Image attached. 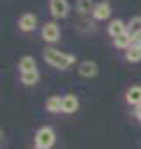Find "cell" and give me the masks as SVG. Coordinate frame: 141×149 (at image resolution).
<instances>
[{"instance_id": "e0dca14e", "label": "cell", "mask_w": 141, "mask_h": 149, "mask_svg": "<svg viewBox=\"0 0 141 149\" xmlns=\"http://www.w3.org/2000/svg\"><path fill=\"white\" fill-rule=\"evenodd\" d=\"M76 9L81 13V14H87V13H94V9H95V6L92 4V0H78L76 2Z\"/></svg>"}, {"instance_id": "8992f818", "label": "cell", "mask_w": 141, "mask_h": 149, "mask_svg": "<svg viewBox=\"0 0 141 149\" xmlns=\"http://www.w3.org/2000/svg\"><path fill=\"white\" fill-rule=\"evenodd\" d=\"M108 32H109V35H111L113 39H116V37L127 33V25H125L122 19H113V21L109 23V26H108Z\"/></svg>"}, {"instance_id": "30bf717a", "label": "cell", "mask_w": 141, "mask_h": 149, "mask_svg": "<svg viewBox=\"0 0 141 149\" xmlns=\"http://www.w3.org/2000/svg\"><path fill=\"white\" fill-rule=\"evenodd\" d=\"M80 74L83 77H94L97 74V63L94 61H83L80 63Z\"/></svg>"}, {"instance_id": "9a60e30c", "label": "cell", "mask_w": 141, "mask_h": 149, "mask_svg": "<svg viewBox=\"0 0 141 149\" xmlns=\"http://www.w3.org/2000/svg\"><path fill=\"white\" fill-rule=\"evenodd\" d=\"M141 32V16H136V18H132L129 23H127V33H130L132 37L136 35V33H139Z\"/></svg>"}, {"instance_id": "5bb4252c", "label": "cell", "mask_w": 141, "mask_h": 149, "mask_svg": "<svg viewBox=\"0 0 141 149\" xmlns=\"http://www.w3.org/2000/svg\"><path fill=\"white\" fill-rule=\"evenodd\" d=\"M132 35L130 33H123V35H120V37H116L115 39V46L116 47H120V49H129L130 46H132Z\"/></svg>"}, {"instance_id": "ba28073f", "label": "cell", "mask_w": 141, "mask_h": 149, "mask_svg": "<svg viewBox=\"0 0 141 149\" xmlns=\"http://www.w3.org/2000/svg\"><path fill=\"white\" fill-rule=\"evenodd\" d=\"M125 98L129 104H132L136 107L141 105V86H130L125 93Z\"/></svg>"}, {"instance_id": "277c9868", "label": "cell", "mask_w": 141, "mask_h": 149, "mask_svg": "<svg viewBox=\"0 0 141 149\" xmlns=\"http://www.w3.org/2000/svg\"><path fill=\"white\" fill-rule=\"evenodd\" d=\"M42 39L48 42H56L60 39V28L56 23H46L42 26Z\"/></svg>"}, {"instance_id": "6da1fadb", "label": "cell", "mask_w": 141, "mask_h": 149, "mask_svg": "<svg viewBox=\"0 0 141 149\" xmlns=\"http://www.w3.org/2000/svg\"><path fill=\"white\" fill-rule=\"evenodd\" d=\"M44 60H46L51 67L60 68V70H65V68H69L70 65L76 61V56H74V54H67V53H62V51H58V49L49 47V49L44 51Z\"/></svg>"}, {"instance_id": "8fae6325", "label": "cell", "mask_w": 141, "mask_h": 149, "mask_svg": "<svg viewBox=\"0 0 141 149\" xmlns=\"http://www.w3.org/2000/svg\"><path fill=\"white\" fill-rule=\"evenodd\" d=\"M125 60L127 61H139L141 60V46H137V44H132L129 49H127V53H125Z\"/></svg>"}, {"instance_id": "7c38bea8", "label": "cell", "mask_w": 141, "mask_h": 149, "mask_svg": "<svg viewBox=\"0 0 141 149\" xmlns=\"http://www.w3.org/2000/svg\"><path fill=\"white\" fill-rule=\"evenodd\" d=\"M20 70H21V74L23 72H34V70H37L35 68V60L32 56H23L20 60Z\"/></svg>"}, {"instance_id": "ffe728a7", "label": "cell", "mask_w": 141, "mask_h": 149, "mask_svg": "<svg viewBox=\"0 0 141 149\" xmlns=\"http://www.w3.org/2000/svg\"><path fill=\"white\" fill-rule=\"evenodd\" d=\"M35 149H48V147H39V146H35Z\"/></svg>"}, {"instance_id": "4fadbf2b", "label": "cell", "mask_w": 141, "mask_h": 149, "mask_svg": "<svg viewBox=\"0 0 141 149\" xmlns=\"http://www.w3.org/2000/svg\"><path fill=\"white\" fill-rule=\"evenodd\" d=\"M62 102H63V98H60V97H49L46 100V109L49 112H60L62 111Z\"/></svg>"}, {"instance_id": "2e32d148", "label": "cell", "mask_w": 141, "mask_h": 149, "mask_svg": "<svg viewBox=\"0 0 141 149\" xmlns=\"http://www.w3.org/2000/svg\"><path fill=\"white\" fill-rule=\"evenodd\" d=\"M39 81V72L34 70V72H23L21 74V83L27 84V86H32Z\"/></svg>"}, {"instance_id": "9c48e42d", "label": "cell", "mask_w": 141, "mask_h": 149, "mask_svg": "<svg viewBox=\"0 0 141 149\" xmlns=\"http://www.w3.org/2000/svg\"><path fill=\"white\" fill-rule=\"evenodd\" d=\"M111 14V7L108 2H99L94 9V18L95 19H108Z\"/></svg>"}, {"instance_id": "5b68a950", "label": "cell", "mask_w": 141, "mask_h": 149, "mask_svg": "<svg viewBox=\"0 0 141 149\" xmlns=\"http://www.w3.org/2000/svg\"><path fill=\"white\" fill-rule=\"evenodd\" d=\"M18 26L23 30V32H32V30H35V26H37V18L34 16V14H23L21 18H20V21H18Z\"/></svg>"}, {"instance_id": "d6986e66", "label": "cell", "mask_w": 141, "mask_h": 149, "mask_svg": "<svg viewBox=\"0 0 141 149\" xmlns=\"http://www.w3.org/2000/svg\"><path fill=\"white\" fill-rule=\"evenodd\" d=\"M134 114H136V118H137V119L141 121V105H137V107H136V111H134Z\"/></svg>"}, {"instance_id": "3957f363", "label": "cell", "mask_w": 141, "mask_h": 149, "mask_svg": "<svg viewBox=\"0 0 141 149\" xmlns=\"http://www.w3.org/2000/svg\"><path fill=\"white\" fill-rule=\"evenodd\" d=\"M49 11H51L53 18H65L69 13L67 0H49Z\"/></svg>"}, {"instance_id": "7a4b0ae2", "label": "cell", "mask_w": 141, "mask_h": 149, "mask_svg": "<svg viewBox=\"0 0 141 149\" xmlns=\"http://www.w3.org/2000/svg\"><path fill=\"white\" fill-rule=\"evenodd\" d=\"M55 144V132L49 128V126H44L41 128L37 133H35V146L39 147H51Z\"/></svg>"}, {"instance_id": "52a82bcc", "label": "cell", "mask_w": 141, "mask_h": 149, "mask_svg": "<svg viewBox=\"0 0 141 149\" xmlns=\"http://www.w3.org/2000/svg\"><path fill=\"white\" fill-rule=\"evenodd\" d=\"M78 105L80 104H78V98L74 95H67V97H63V102H62V112L73 114L78 111Z\"/></svg>"}, {"instance_id": "ac0fdd59", "label": "cell", "mask_w": 141, "mask_h": 149, "mask_svg": "<svg viewBox=\"0 0 141 149\" xmlns=\"http://www.w3.org/2000/svg\"><path fill=\"white\" fill-rule=\"evenodd\" d=\"M132 40H134V44H137V46H141V32H139V33H136V35L132 37Z\"/></svg>"}]
</instances>
